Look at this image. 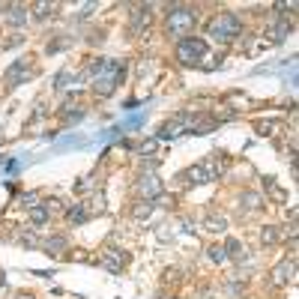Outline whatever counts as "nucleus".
Here are the masks:
<instances>
[{"instance_id": "13", "label": "nucleus", "mask_w": 299, "mask_h": 299, "mask_svg": "<svg viewBox=\"0 0 299 299\" xmlns=\"http://www.w3.org/2000/svg\"><path fill=\"white\" fill-rule=\"evenodd\" d=\"M266 197L257 192H240V207H246V210H257V207H264Z\"/></svg>"}, {"instance_id": "7", "label": "nucleus", "mask_w": 299, "mask_h": 299, "mask_svg": "<svg viewBox=\"0 0 299 299\" xmlns=\"http://www.w3.org/2000/svg\"><path fill=\"white\" fill-rule=\"evenodd\" d=\"M30 75H33L30 63H27V60H15V63L6 69V84H9V87H18V84H24Z\"/></svg>"}, {"instance_id": "9", "label": "nucleus", "mask_w": 299, "mask_h": 299, "mask_svg": "<svg viewBox=\"0 0 299 299\" xmlns=\"http://www.w3.org/2000/svg\"><path fill=\"white\" fill-rule=\"evenodd\" d=\"M150 21H153V12H150V6H141L138 12H132V27H129V33L138 36L141 30L150 27Z\"/></svg>"}, {"instance_id": "32", "label": "nucleus", "mask_w": 299, "mask_h": 299, "mask_svg": "<svg viewBox=\"0 0 299 299\" xmlns=\"http://www.w3.org/2000/svg\"><path fill=\"white\" fill-rule=\"evenodd\" d=\"M147 69H150V63H147V60H141V63H138V75L144 78V72H147Z\"/></svg>"}, {"instance_id": "35", "label": "nucleus", "mask_w": 299, "mask_h": 299, "mask_svg": "<svg viewBox=\"0 0 299 299\" xmlns=\"http://www.w3.org/2000/svg\"><path fill=\"white\" fill-rule=\"evenodd\" d=\"M201 299H212V296H201Z\"/></svg>"}, {"instance_id": "29", "label": "nucleus", "mask_w": 299, "mask_h": 299, "mask_svg": "<svg viewBox=\"0 0 299 299\" xmlns=\"http://www.w3.org/2000/svg\"><path fill=\"white\" fill-rule=\"evenodd\" d=\"M72 261H78V264H93V257L84 254V251H75V254H72Z\"/></svg>"}, {"instance_id": "8", "label": "nucleus", "mask_w": 299, "mask_h": 299, "mask_svg": "<svg viewBox=\"0 0 299 299\" xmlns=\"http://www.w3.org/2000/svg\"><path fill=\"white\" fill-rule=\"evenodd\" d=\"M180 180L189 183V186H204V183H210V174H207L204 165H192V168H186V171L180 174Z\"/></svg>"}, {"instance_id": "1", "label": "nucleus", "mask_w": 299, "mask_h": 299, "mask_svg": "<svg viewBox=\"0 0 299 299\" xmlns=\"http://www.w3.org/2000/svg\"><path fill=\"white\" fill-rule=\"evenodd\" d=\"M126 75V63L123 60H96V63H90V78H93V93L99 96V99H108L117 84L123 81Z\"/></svg>"}, {"instance_id": "5", "label": "nucleus", "mask_w": 299, "mask_h": 299, "mask_svg": "<svg viewBox=\"0 0 299 299\" xmlns=\"http://www.w3.org/2000/svg\"><path fill=\"white\" fill-rule=\"evenodd\" d=\"M99 264L105 266L108 272H120V269L129 264V254L120 251V248H114V246H108L105 251H102V257H99Z\"/></svg>"}, {"instance_id": "25", "label": "nucleus", "mask_w": 299, "mask_h": 299, "mask_svg": "<svg viewBox=\"0 0 299 299\" xmlns=\"http://www.w3.org/2000/svg\"><path fill=\"white\" fill-rule=\"evenodd\" d=\"M54 9H57V3H36V6H33V15L39 18V21H42V18H48V15H51Z\"/></svg>"}, {"instance_id": "31", "label": "nucleus", "mask_w": 299, "mask_h": 299, "mask_svg": "<svg viewBox=\"0 0 299 299\" xmlns=\"http://www.w3.org/2000/svg\"><path fill=\"white\" fill-rule=\"evenodd\" d=\"M33 275H39V278H51V275H54V269H36Z\"/></svg>"}, {"instance_id": "24", "label": "nucleus", "mask_w": 299, "mask_h": 299, "mask_svg": "<svg viewBox=\"0 0 299 299\" xmlns=\"http://www.w3.org/2000/svg\"><path fill=\"white\" fill-rule=\"evenodd\" d=\"M144 120H147L144 114H135V117H129V120H123V123H120V129H123V132H132V129H141V126H144Z\"/></svg>"}, {"instance_id": "33", "label": "nucleus", "mask_w": 299, "mask_h": 299, "mask_svg": "<svg viewBox=\"0 0 299 299\" xmlns=\"http://www.w3.org/2000/svg\"><path fill=\"white\" fill-rule=\"evenodd\" d=\"M15 45H21V36H12V39L6 42V48H15Z\"/></svg>"}, {"instance_id": "10", "label": "nucleus", "mask_w": 299, "mask_h": 299, "mask_svg": "<svg viewBox=\"0 0 299 299\" xmlns=\"http://www.w3.org/2000/svg\"><path fill=\"white\" fill-rule=\"evenodd\" d=\"M293 272H296V264H293V261L278 264L275 266V272H272V284H275V287H284L287 282H293Z\"/></svg>"}, {"instance_id": "20", "label": "nucleus", "mask_w": 299, "mask_h": 299, "mask_svg": "<svg viewBox=\"0 0 299 299\" xmlns=\"http://www.w3.org/2000/svg\"><path fill=\"white\" fill-rule=\"evenodd\" d=\"M48 215H51V212L45 210V207H39V204H36V207H30V222H33L36 228H42V225L48 222Z\"/></svg>"}, {"instance_id": "22", "label": "nucleus", "mask_w": 299, "mask_h": 299, "mask_svg": "<svg viewBox=\"0 0 299 299\" xmlns=\"http://www.w3.org/2000/svg\"><path fill=\"white\" fill-rule=\"evenodd\" d=\"M150 212H153V201H141V204H138V207L132 210V215H135V218L141 222V218H150Z\"/></svg>"}, {"instance_id": "2", "label": "nucleus", "mask_w": 299, "mask_h": 299, "mask_svg": "<svg viewBox=\"0 0 299 299\" xmlns=\"http://www.w3.org/2000/svg\"><path fill=\"white\" fill-rule=\"evenodd\" d=\"M194 24H197V15H194L192 6H174L168 18H165V30L168 36H174L176 42H183V39H189L194 30Z\"/></svg>"}, {"instance_id": "3", "label": "nucleus", "mask_w": 299, "mask_h": 299, "mask_svg": "<svg viewBox=\"0 0 299 299\" xmlns=\"http://www.w3.org/2000/svg\"><path fill=\"white\" fill-rule=\"evenodd\" d=\"M207 33L212 39H218V42H230V39H236V36L243 33V21L233 15V12H222V15H215L210 21Z\"/></svg>"}, {"instance_id": "11", "label": "nucleus", "mask_w": 299, "mask_h": 299, "mask_svg": "<svg viewBox=\"0 0 299 299\" xmlns=\"http://www.w3.org/2000/svg\"><path fill=\"white\" fill-rule=\"evenodd\" d=\"M269 39H266V42H269V45H278V42H284V39H287V36H290V24H287V21H278V24H272V27H269Z\"/></svg>"}, {"instance_id": "27", "label": "nucleus", "mask_w": 299, "mask_h": 299, "mask_svg": "<svg viewBox=\"0 0 299 299\" xmlns=\"http://www.w3.org/2000/svg\"><path fill=\"white\" fill-rule=\"evenodd\" d=\"M275 129H278V123L264 120V123H257V135H261V138H269V135H275Z\"/></svg>"}, {"instance_id": "14", "label": "nucleus", "mask_w": 299, "mask_h": 299, "mask_svg": "<svg viewBox=\"0 0 299 299\" xmlns=\"http://www.w3.org/2000/svg\"><path fill=\"white\" fill-rule=\"evenodd\" d=\"M90 215H87V207L84 204H72L69 210H66V222L69 225H84Z\"/></svg>"}, {"instance_id": "4", "label": "nucleus", "mask_w": 299, "mask_h": 299, "mask_svg": "<svg viewBox=\"0 0 299 299\" xmlns=\"http://www.w3.org/2000/svg\"><path fill=\"white\" fill-rule=\"evenodd\" d=\"M207 42L197 39V36H189L183 42H176V60L183 66H201V60H207Z\"/></svg>"}, {"instance_id": "23", "label": "nucleus", "mask_w": 299, "mask_h": 299, "mask_svg": "<svg viewBox=\"0 0 299 299\" xmlns=\"http://www.w3.org/2000/svg\"><path fill=\"white\" fill-rule=\"evenodd\" d=\"M158 144H162L158 138H147V141L138 144V153H144V156H153V153L158 150Z\"/></svg>"}, {"instance_id": "17", "label": "nucleus", "mask_w": 299, "mask_h": 299, "mask_svg": "<svg viewBox=\"0 0 299 299\" xmlns=\"http://www.w3.org/2000/svg\"><path fill=\"white\" fill-rule=\"evenodd\" d=\"M264 186L269 189V194H272V201H278V204H284V201H287V192H284L282 186L275 183V176H264Z\"/></svg>"}, {"instance_id": "16", "label": "nucleus", "mask_w": 299, "mask_h": 299, "mask_svg": "<svg viewBox=\"0 0 299 299\" xmlns=\"http://www.w3.org/2000/svg\"><path fill=\"white\" fill-rule=\"evenodd\" d=\"M225 254H228L230 261H243V257H246V246H243L240 240H228V243H225Z\"/></svg>"}, {"instance_id": "18", "label": "nucleus", "mask_w": 299, "mask_h": 299, "mask_svg": "<svg viewBox=\"0 0 299 299\" xmlns=\"http://www.w3.org/2000/svg\"><path fill=\"white\" fill-rule=\"evenodd\" d=\"M204 228L210 230V233H225V230H228V222H225V215H210V218L204 222Z\"/></svg>"}, {"instance_id": "15", "label": "nucleus", "mask_w": 299, "mask_h": 299, "mask_svg": "<svg viewBox=\"0 0 299 299\" xmlns=\"http://www.w3.org/2000/svg\"><path fill=\"white\" fill-rule=\"evenodd\" d=\"M42 248H45V254H60V251L69 248V243H66V236H48L42 243Z\"/></svg>"}, {"instance_id": "34", "label": "nucleus", "mask_w": 299, "mask_h": 299, "mask_svg": "<svg viewBox=\"0 0 299 299\" xmlns=\"http://www.w3.org/2000/svg\"><path fill=\"white\" fill-rule=\"evenodd\" d=\"M15 299H33V296H24V293H18V296Z\"/></svg>"}, {"instance_id": "26", "label": "nucleus", "mask_w": 299, "mask_h": 299, "mask_svg": "<svg viewBox=\"0 0 299 299\" xmlns=\"http://www.w3.org/2000/svg\"><path fill=\"white\" fill-rule=\"evenodd\" d=\"M207 251H210V261H212V264H225V261H228V254H225V246H210Z\"/></svg>"}, {"instance_id": "6", "label": "nucleus", "mask_w": 299, "mask_h": 299, "mask_svg": "<svg viewBox=\"0 0 299 299\" xmlns=\"http://www.w3.org/2000/svg\"><path fill=\"white\" fill-rule=\"evenodd\" d=\"M138 189H141L144 201H156L158 194H165V183H162L156 174H141V183H138Z\"/></svg>"}, {"instance_id": "30", "label": "nucleus", "mask_w": 299, "mask_h": 299, "mask_svg": "<svg viewBox=\"0 0 299 299\" xmlns=\"http://www.w3.org/2000/svg\"><path fill=\"white\" fill-rule=\"evenodd\" d=\"M21 204H24V207H27V210H30V207H36V192L24 194V197H21Z\"/></svg>"}, {"instance_id": "28", "label": "nucleus", "mask_w": 299, "mask_h": 299, "mask_svg": "<svg viewBox=\"0 0 299 299\" xmlns=\"http://www.w3.org/2000/svg\"><path fill=\"white\" fill-rule=\"evenodd\" d=\"M66 45H72V39H57V42H51V45H48V54L60 51V48H66Z\"/></svg>"}, {"instance_id": "21", "label": "nucleus", "mask_w": 299, "mask_h": 299, "mask_svg": "<svg viewBox=\"0 0 299 299\" xmlns=\"http://www.w3.org/2000/svg\"><path fill=\"white\" fill-rule=\"evenodd\" d=\"M105 212V194L99 192L93 201H90V207H87V215H102Z\"/></svg>"}, {"instance_id": "19", "label": "nucleus", "mask_w": 299, "mask_h": 299, "mask_svg": "<svg viewBox=\"0 0 299 299\" xmlns=\"http://www.w3.org/2000/svg\"><path fill=\"white\" fill-rule=\"evenodd\" d=\"M278 240H282V230H278V228L266 225V228L261 230V243H264V246H272V243H278Z\"/></svg>"}, {"instance_id": "12", "label": "nucleus", "mask_w": 299, "mask_h": 299, "mask_svg": "<svg viewBox=\"0 0 299 299\" xmlns=\"http://www.w3.org/2000/svg\"><path fill=\"white\" fill-rule=\"evenodd\" d=\"M6 21H9L12 27H24V24H27V9H24L21 3H12L9 12H6Z\"/></svg>"}]
</instances>
